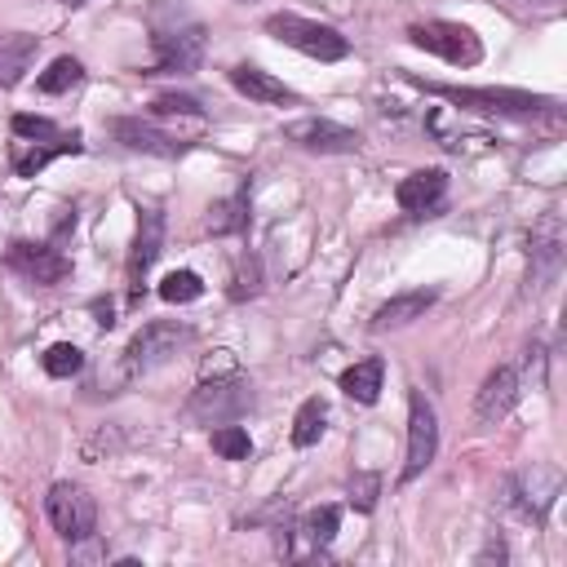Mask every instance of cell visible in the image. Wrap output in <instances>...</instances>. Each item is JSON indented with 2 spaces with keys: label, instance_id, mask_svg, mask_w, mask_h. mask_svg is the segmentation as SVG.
<instances>
[{
  "label": "cell",
  "instance_id": "1",
  "mask_svg": "<svg viewBox=\"0 0 567 567\" xmlns=\"http://www.w3.org/2000/svg\"><path fill=\"white\" fill-rule=\"evenodd\" d=\"M417 89L461 107V111H483V116H514V120H532V116H558V103L545 94H527V89H474V85H439V81H417L408 76Z\"/></svg>",
  "mask_w": 567,
  "mask_h": 567
},
{
  "label": "cell",
  "instance_id": "2",
  "mask_svg": "<svg viewBox=\"0 0 567 567\" xmlns=\"http://www.w3.org/2000/svg\"><path fill=\"white\" fill-rule=\"evenodd\" d=\"M195 342V333L178 320H151L133 333V342L125 346V360H120V373L133 382V377H147L156 368H164L169 360H178L186 346Z\"/></svg>",
  "mask_w": 567,
  "mask_h": 567
},
{
  "label": "cell",
  "instance_id": "3",
  "mask_svg": "<svg viewBox=\"0 0 567 567\" xmlns=\"http://www.w3.org/2000/svg\"><path fill=\"white\" fill-rule=\"evenodd\" d=\"M253 404H257V395H253V382H248V377H239V373L217 377V373H213V377H204V382L195 386V395L186 399V417L200 421V426H226V421L248 417Z\"/></svg>",
  "mask_w": 567,
  "mask_h": 567
},
{
  "label": "cell",
  "instance_id": "4",
  "mask_svg": "<svg viewBox=\"0 0 567 567\" xmlns=\"http://www.w3.org/2000/svg\"><path fill=\"white\" fill-rule=\"evenodd\" d=\"M266 36H275L279 45H289V50L315 58V63H342L351 54V41L338 28H324V23H311V19H298V14H270Z\"/></svg>",
  "mask_w": 567,
  "mask_h": 567
},
{
  "label": "cell",
  "instance_id": "5",
  "mask_svg": "<svg viewBox=\"0 0 567 567\" xmlns=\"http://www.w3.org/2000/svg\"><path fill=\"white\" fill-rule=\"evenodd\" d=\"M408 41H413L417 50H426V54H435V58L452 63V67H474V63L483 58V45H479V36H474L466 23L430 19V23L408 28Z\"/></svg>",
  "mask_w": 567,
  "mask_h": 567
},
{
  "label": "cell",
  "instance_id": "6",
  "mask_svg": "<svg viewBox=\"0 0 567 567\" xmlns=\"http://www.w3.org/2000/svg\"><path fill=\"white\" fill-rule=\"evenodd\" d=\"M151 50H156V67L147 76H195L204 63V28L200 23L160 28Z\"/></svg>",
  "mask_w": 567,
  "mask_h": 567
},
{
  "label": "cell",
  "instance_id": "7",
  "mask_svg": "<svg viewBox=\"0 0 567 567\" xmlns=\"http://www.w3.org/2000/svg\"><path fill=\"white\" fill-rule=\"evenodd\" d=\"M45 514H50L54 532L72 545L94 536V527H98V505L81 483H54L50 496H45Z\"/></svg>",
  "mask_w": 567,
  "mask_h": 567
},
{
  "label": "cell",
  "instance_id": "8",
  "mask_svg": "<svg viewBox=\"0 0 567 567\" xmlns=\"http://www.w3.org/2000/svg\"><path fill=\"white\" fill-rule=\"evenodd\" d=\"M439 457V417H435V404L413 391L408 395V461H404V483H413L417 474L430 470V461Z\"/></svg>",
  "mask_w": 567,
  "mask_h": 567
},
{
  "label": "cell",
  "instance_id": "9",
  "mask_svg": "<svg viewBox=\"0 0 567 567\" xmlns=\"http://www.w3.org/2000/svg\"><path fill=\"white\" fill-rule=\"evenodd\" d=\"M558 492H563V474L554 466H532L527 474L505 479V505H514L532 523H545V514H549Z\"/></svg>",
  "mask_w": 567,
  "mask_h": 567
},
{
  "label": "cell",
  "instance_id": "10",
  "mask_svg": "<svg viewBox=\"0 0 567 567\" xmlns=\"http://www.w3.org/2000/svg\"><path fill=\"white\" fill-rule=\"evenodd\" d=\"M527 257H532V266H527V293L541 298V293L554 289L558 275H563V231H558V217H545L532 231Z\"/></svg>",
  "mask_w": 567,
  "mask_h": 567
},
{
  "label": "cell",
  "instance_id": "11",
  "mask_svg": "<svg viewBox=\"0 0 567 567\" xmlns=\"http://www.w3.org/2000/svg\"><path fill=\"white\" fill-rule=\"evenodd\" d=\"M284 138L298 142L302 151H315V156H355L364 147V138L338 120H324V116H307V120H293L284 125Z\"/></svg>",
  "mask_w": 567,
  "mask_h": 567
},
{
  "label": "cell",
  "instance_id": "12",
  "mask_svg": "<svg viewBox=\"0 0 567 567\" xmlns=\"http://www.w3.org/2000/svg\"><path fill=\"white\" fill-rule=\"evenodd\" d=\"M6 261L23 275V279H32V284H41V289H50V284H63L67 275H72V261L54 248V244H32V239H14L10 244V253H6Z\"/></svg>",
  "mask_w": 567,
  "mask_h": 567
},
{
  "label": "cell",
  "instance_id": "13",
  "mask_svg": "<svg viewBox=\"0 0 567 567\" xmlns=\"http://www.w3.org/2000/svg\"><path fill=\"white\" fill-rule=\"evenodd\" d=\"M164 253V213L160 208H138V235L129 248V289L133 298L142 293V279L156 266V257Z\"/></svg>",
  "mask_w": 567,
  "mask_h": 567
},
{
  "label": "cell",
  "instance_id": "14",
  "mask_svg": "<svg viewBox=\"0 0 567 567\" xmlns=\"http://www.w3.org/2000/svg\"><path fill=\"white\" fill-rule=\"evenodd\" d=\"M111 138L125 147V151H138V156H156V160H173L186 151V142L169 138L164 129H156L151 120H138V116H120L111 120Z\"/></svg>",
  "mask_w": 567,
  "mask_h": 567
},
{
  "label": "cell",
  "instance_id": "15",
  "mask_svg": "<svg viewBox=\"0 0 567 567\" xmlns=\"http://www.w3.org/2000/svg\"><path fill=\"white\" fill-rule=\"evenodd\" d=\"M514 404H518V373L514 368H492L483 377L479 395H474V417L483 426H496V421H505L514 413Z\"/></svg>",
  "mask_w": 567,
  "mask_h": 567
},
{
  "label": "cell",
  "instance_id": "16",
  "mask_svg": "<svg viewBox=\"0 0 567 567\" xmlns=\"http://www.w3.org/2000/svg\"><path fill=\"white\" fill-rule=\"evenodd\" d=\"M448 195V173L443 169H417L395 186V200L404 213H435Z\"/></svg>",
  "mask_w": 567,
  "mask_h": 567
},
{
  "label": "cell",
  "instance_id": "17",
  "mask_svg": "<svg viewBox=\"0 0 567 567\" xmlns=\"http://www.w3.org/2000/svg\"><path fill=\"white\" fill-rule=\"evenodd\" d=\"M231 85H235L248 103H261V107H293V103H298V94H293L289 85L275 81V76L261 72V67H253V63L231 67Z\"/></svg>",
  "mask_w": 567,
  "mask_h": 567
},
{
  "label": "cell",
  "instance_id": "18",
  "mask_svg": "<svg viewBox=\"0 0 567 567\" xmlns=\"http://www.w3.org/2000/svg\"><path fill=\"white\" fill-rule=\"evenodd\" d=\"M85 151V142H81V133L72 129L67 138H58V142H14V156H10V164H14V173L19 178H36L45 164H54L58 156H81Z\"/></svg>",
  "mask_w": 567,
  "mask_h": 567
},
{
  "label": "cell",
  "instance_id": "19",
  "mask_svg": "<svg viewBox=\"0 0 567 567\" xmlns=\"http://www.w3.org/2000/svg\"><path fill=\"white\" fill-rule=\"evenodd\" d=\"M41 54V41L36 36H23V32H0V89H14L32 63Z\"/></svg>",
  "mask_w": 567,
  "mask_h": 567
},
{
  "label": "cell",
  "instance_id": "20",
  "mask_svg": "<svg viewBox=\"0 0 567 567\" xmlns=\"http://www.w3.org/2000/svg\"><path fill=\"white\" fill-rule=\"evenodd\" d=\"M430 307H435V293H430V289H413V293H399V298H391L386 307H377V315H373V333L408 329V324H413V320H421Z\"/></svg>",
  "mask_w": 567,
  "mask_h": 567
},
{
  "label": "cell",
  "instance_id": "21",
  "mask_svg": "<svg viewBox=\"0 0 567 567\" xmlns=\"http://www.w3.org/2000/svg\"><path fill=\"white\" fill-rule=\"evenodd\" d=\"M338 527H342V510L338 505H320V510H311L293 532H298V545H289V554H320L333 536H338Z\"/></svg>",
  "mask_w": 567,
  "mask_h": 567
},
{
  "label": "cell",
  "instance_id": "22",
  "mask_svg": "<svg viewBox=\"0 0 567 567\" xmlns=\"http://www.w3.org/2000/svg\"><path fill=\"white\" fill-rule=\"evenodd\" d=\"M382 382H386V364L382 360H360L342 373V391L355 399V404H377L382 395Z\"/></svg>",
  "mask_w": 567,
  "mask_h": 567
},
{
  "label": "cell",
  "instance_id": "23",
  "mask_svg": "<svg viewBox=\"0 0 567 567\" xmlns=\"http://www.w3.org/2000/svg\"><path fill=\"white\" fill-rule=\"evenodd\" d=\"M204 226H208L213 235H239V231L248 226V191H235V195L217 200V204L208 208Z\"/></svg>",
  "mask_w": 567,
  "mask_h": 567
},
{
  "label": "cell",
  "instance_id": "24",
  "mask_svg": "<svg viewBox=\"0 0 567 567\" xmlns=\"http://www.w3.org/2000/svg\"><path fill=\"white\" fill-rule=\"evenodd\" d=\"M81 81H85V67H81L76 58H54V63L36 76V89L50 94V98H58V94H72Z\"/></svg>",
  "mask_w": 567,
  "mask_h": 567
},
{
  "label": "cell",
  "instance_id": "25",
  "mask_svg": "<svg viewBox=\"0 0 567 567\" xmlns=\"http://www.w3.org/2000/svg\"><path fill=\"white\" fill-rule=\"evenodd\" d=\"M324 421H329L324 399H307V404L298 408V417H293V443H298V448H315V443L324 439Z\"/></svg>",
  "mask_w": 567,
  "mask_h": 567
},
{
  "label": "cell",
  "instance_id": "26",
  "mask_svg": "<svg viewBox=\"0 0 567 567\" xmlns=\"http://www.w3.org/2000/svg\"><path fill=\"white\" fill-rule=\"evenodd\" d=\"M204 293V279L195 275V270H169L164 279H160V298L169 302V307H186V302H195Z\"/></svg>",
  "mask_w": 567,
  "mask_h": 567
},
{
  "label": "cell",
  "instance_id": "27",
  "mask_svg": "<svg viewBox=\"0 0 567 567\" xmlns=\"http://www.w3.org/2000/svg\"><path fill=\"white\" fill-rule=\"evenodd\" d=\"M213 452H217L222 461H248V457H253V439H248L244 426L226 421V426L213 430Z\"/></svg>",
  "mask_w": 567,
  "mask_h": 567
},
{
  "label": "cell",
  "instance_id": "28",
  "mask_svg": "<svg viewBox=\"0 0 567 567\" xmlns=\"http://www.w3.org/2000/svg\"><path fill=\"white\" fill-rule=\"evenodd\" d=\"M45 373L54 377V382H67V377H76L81 368H85V355H81V346H72V342H58V346H50L45 351Z\"/></svg>",
  "mask_w": 567,
  "mask_h": 567
},
{
  "label": "cell",
  "instance_id": "29",
  "mask_svg": "<svg viewBox=\"0 0 567 567\" xmlns=\"http://www.w3.org/2000/svg\"><path fill=\"white\" fill-rule=\"evenodd\" d=\"M261 293V266H257V257H239L235 261V275H231V298L235 302H244V298H257Z\"/></svg>",
  "mask_w": 567,
  "mask_h": 567
},
{
  "label": "cell",
  "instance_id": "30",
  "mask_svg": "<svg viewBox=\"0 0 567 567\" xmlns=\"http://www.w3.org/2000/svg\"><path fill=\"white\" fill-rule=\"evenodd\" d=\"M14 133L23 142H58V138H67V129H58L45 116H14Z\"/></svg>",
  "mask_w": 567,
  "mask_h": 567
},
{
  "label": "cell",
  "instance_id": "31",
  "mask_svg": "<svg viewBox=\"0 0 567 567\" xmlns=\"http://www.w3.org/2000/svg\"><path fill=\"white\" fill-rule=\"evenodd\" d=\"M151 111H156V116H204V107H200L191 94H160V98L151 103Z\"/></svg>",
  "mask_w": 567,
  "mask_h": 567
},
{
  "label": "cell",
  "instance_id": "32",
  "mask_svg": "<svg viewBox=\"0 0 567 567\" xmlns=\"http://www.w3.org/2000/svg\"><path fill=\"white\" fill-rule=\"evenodd\" d=\"M377 488H382V479H377V474H355V479H351V501L368 514V510L377 505Z\"/></svg>",
  "mask_w": 567,
  "mask_h": 567
},
{
  "label": "cell",
  "instance_id": "33",
  "mask_svg": "<svg viewBox=\"0 0 567 567\" xmlns=\"http://www.w3.org/2000/svg\"><path fill=\"white\" fill-rule=\"evenodd\" d=\"M474 563H479V567H483V563H505V541H501V536H492Z\"/></svg>",
  "mask_w": 567,
  "mask_h": 567
},
{
  "label": "cell",
  "instance_id": "34",
  "mask_svg": "<svg viewBox=\"0 0 567 567\" xmlns=\"http://www.w3.org/2000/svg\"><path fill=\"white\" fill-rule=\"evenodd\" d=\"M94 315H98V320H94L98 329H116V307H111V302H94Z\"/></svg>",
  "mask_w": 567,
  "mask_h": 567
},
{
  "label": "cell",
  "instance_id": "35",
  "mask_svg": "<svg viewBox=\"0 0 567 567\" xmlns=\"http://www.w3.org/2000/svg\"><path fill=\"white\" fill-rule=\"evenodd\" d=\"M527 6H541V10H554V6H558V0H527Z\"/></svg>",
  "mask_w": 567,
  "mask_h": 567
},
{
  "label": "cell",
  "instance_id": "36",
  "mask_svg": "<svg viewBox=\"0 0 567 567\" xmlns=\"http://www.w3.org/2000/svg\"><path fill=\"white\" fill-rule=\"evenodd\" d=\"M58 6H81V0H58Z\"/></svg>",
  "mask_w": 567,
  "mask_h": 567
}]
</instances>
